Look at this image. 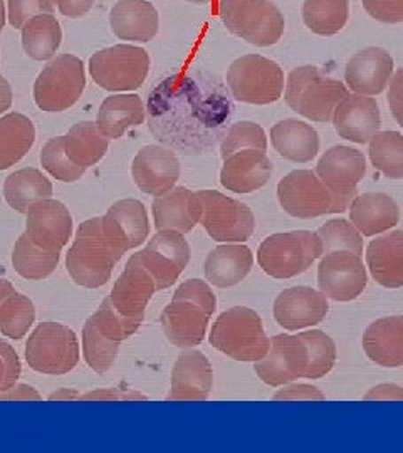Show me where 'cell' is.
Returning <instances> with one entry per match:
<instances>
[{"label":"cell","instance_id":"obj_29","mask_svg":"<svg viewBox=\"0 0 403 453\" xmlns=\"http://www.w3.org/2000/svg\"><path fill=\"white\" fill-rule=\"evenodd\" d=\"M361 344L367 357L378 366H403V316H390L371 323Z\"/></svg>","mask_w":403,"mask_h":453},{"label":"cell","instance_id":"obj_34","mask_svg":"<svg viewBox=\"0 0 403 453\" xmlns=\"http://www.w3.org/2000/svg\"><path fill=\"white\" fill-rule=\"evenodd\" d=\"M146 121V108L138 95L108 96L99 106L97 127L110 138H121L131 127H140Z\"/></svg>","mask_w":403,"mask_h":453},{"label":"cell","instance_id":"obj_61","mask_svg":"<svg viewBox=\"0 0 403 453\" xmlns=\"http://www.w3.org/2000/svg\"><path fill=\"white\" fill-rule=\"evenodd\" d=\"M4 26H5V5H4V2L0 0V33H2Z\"/></svg>","mask_w":403,"mask_h":453},{"label":"cell","instance_id":"obj_31","mask_svg":"<svg viewBox=\"0 0 403 453\" xmlns=\"http://www.w3.org/2000/svg\"><path fill=\"white\" fill-rule=\"evenodd\" d=\"M254 265V256L244 243L215 247L205 259V277L212 286L226 289L242 282Z\"/></svg>","mask_w":403,"mask_h":453},{"label":"cell","instance_id":"obj_49","mask_svg":"<svg viewBox=\"0 0 403 453\" xmlns=\"http://www.w3.org/2000/svg\"><path fill=\"white\" fill-rule=\"evenodd\" d=\"M9 22L12 27L22 29L29 19L39 14H52V0H9Z\"/></svg>","mask_w":403,"mask_h":453},{"label":"cell","instance_id":"obj_8","mask_svg":"<svg viewBox=\"0 0 403 453\" xmlns=\"http://www.w3.org/2000/svg\"><path fill=\"white\" fill-rule=\"evenodd\" d=\"M86 73L80 58L61 54L54 58L34 82V101L46 113L73 108L84 93Z\"/></svg>","mask_w":403,"mask_h":453},{"label":"cell","instance_id":"obj_2","mask_svg":"<svg viewBox=\"0 0 403 453\" xmlns=\"http://www.w3.org/2000/svg\"><path fill=\"white\" fill-rule=\"evenodd\" d=\"M125 254L127 250L106 232L103 217H95L78 228L67 250L66 269L78 286L97 289L110 280L114 265Z\"/></svg>","mask_w":403,"mask_h":453},{"label":"cell","instance_id":"obj_3","mask_svg":"<svg viewBox=\"0 0 403 453\" xmlns=\"http://www.w3.org/2000/svg\"><path fill=\"white\" fill-rule=\"evenodd\" d=\"M209 341L215 349L242 363H258L271 344L260 316L244 306L222 312L210 331Z\"/></svg>","mask_w":403,"mask_h":453},{"label":"cell","instance_id":"obj_50","mask_svg":"<svg viewBox=\"0 0 403 453\" xmlns=\"http://www.w3.org/2000/svg\"><path fill=\"white\" fill-rule=\"evenodd\" d=\"M20 359L16 349L0 340V393L12 388L20 376Z\"/></svg>","mask_w":403,"mask_h":453},{"label":"cell","instance_id":"obj_27","mask_svg":"<svg viewBox=\"0 0 403 453\" xmlns=\"http://www.w3.org/2000/svg\"><path fill=\"white\" fill-rule=\"evenodd\" d=\"M114 35L121 41L150 42L159 33V12L148 0H120L110 14Z\"/></svg>","mask_w":403,"mask_h":453},{"label":"cell","instance_id":"obj_18","mask_svg":"<svg viewBox=\"0 0 403 453\" xmlns=\"http://www.w3.org/2000/svg\"><path fill=\"white\" fill-rule=\"evenodd\" d=\"M155 292L157 284L153 277L135 256H131L123 274L116 279L108 299L121 316L143 321L148 303Z\"/></svg>","mask_w":403,"mask_h":453},{"label":"cell","instance_id":"obj_21","mask_svg":"<svg viewBox=\"0 0 403 453\" xmlns=\"http://www.w3.org/2000/svg\"><path fill=\"white\" fill-rule=\"evenodd\" d=\"M328 299L311 288H291L281 292L275 303V318L288 331L305 329L322 323L328 314Z\"/></svg>","mask_w":403,"mask_h":453},{"label":"cell","instance_id":"obj_35","mask_svg":"<svg viewBox=\"0 0 403 453\" xmlns=\"http://www.w3.org/2000/svg\"><path fill=\"white\" fill-rule=\"evenodd\" d=\"M4 196L11 209L27 213L35 203L52 196V183L35 168H22L4 183Z\"/></svg>","mask_w":403,"mask_h":453},{"label":"cell","instance_id":"obj_12","mask_svg":"<svg viewBox=\"0 0 403 453\" xmlns=\"http://www.w3.org/2000/svg\"><path fill=\"white\" fill-rule=\"evenodd\" d=\"M197 195L204 205L200 220L215 242H245L252 235L256 217L245 203L215 190Z\"/></svg>","mask_w":403,"mask_h":453},{"label":"cell","instance_id":"obj_28","mask_svg":"<svg viewBox=\"0 0 403 453\" xmlns=\"http://www.w3.org/2000/svg\"><path fill=\"white\" fill-rule=\"evenodd\" d=\"M103 226L106 232L127 252L140 247L150 234V220L145 205L136 198H125L110 207L103 215Z\"/></svg>","mask_w":403,"mask_h":453},{"label":"cell","instance_id":"obj_60","mask_svg":"<svg viewBox=\"0 0 403 453\" xmlns=\"http://www.w3.org/2000/svg\"><path fill=\"white\" fill-rule=\"evenodd\" d=\"M74 400V398H78V393H74L73 389H61L59 393H52L50 396H49V400Z\"/></svg>","mask_w":403,"mask_h":453},{"label":"cell","instance_id":"obj_62","mask_svg":"<svg viewBox=\"0 0 403 453\" xmlns=\"http://www.w3.org/2000/svg\"><path fill=\"white\" fill-rule=\"evenodd\" d=\"M187 2H194V4H207L210 0H187Z\"/></svg>","mask_w":403,"mask_h":453},{"label":"cell","instance_id":"obj_44","mask_svg":"<svg viewBox=\"0 0 403 453\" xmlns=\"http://www.w3.org/2000/svg\"><path fill=\"white\" fill-rule=\"evenodd\" d=\"M299 338L307 349V370L305 378L318 380L333 370L337 363V344L322 331L301 333Z\"/></svg>","mask_w":403,"mask_h":453},{"label":"cell","instance_id":"obj_41","mask_svg":"<svg viewBox=\"0 0 403 453\" xmlns=\"http://www.w3.org/2000/svg\"><path fill=\"white\" fill-rule=\"evenodd\" d=\"M373 166L391 180L403 179V134L399 131H378L370 140Z\"/></svg>","mask_w":403,"mask_h":453},{"label":"cell","instance_id":"obj_43","mask_svg":"<svg viewBox=\"0 0 403 453\" xmlns=\"http://www.w3.org/2000/svg\"><path fill=\"white\" fill-rule=\"evenodd\" d=\"M121 342L105 338L91 321V318L84 323L82 327V355L88 366L97 372L105 374L113 366L114 359L118 357Z\"/></svg>","mask_w":403,"mask_h":453},{"label":"cell","instance_id":"obj_24","mask_svg":"<svg viewBox=\"0 0 403 453\" xmlns=\"http://www.w3.org/2000/svg\"><path fill=\"white\" fill-rule=\"evenodd\" d=\"M393 76V58L385 49L367 48L356 52L346 65L345 81L348 88L363 96L384 93Z\"/></svg>","mask_w":403,"mask_h":453},{"label":"cell","instance_id":"obj_39","mask_svg":"<svg viewBox=\"0 0 403 453\" xmlns=\"http://www.w3.org/2000/svg\"><path fill=\"white\" fill-rule=\"evenodd\" d=\"M61 252L44 250L22 234L17 239L12 252V264L17 274L27 280H43L58 269Z\"/></svg>","mask_w":403,"mask_h":453},{"label":"cell","instance_id":"obj_22","mask_svg":"<svg viewBox=\"0 0 403 453\" xmlns=\"http://www.w3.org/2000/svg\"><path fill=\"white\" fill-rule=\"evenodd\" d=\"M273 162L267 151L245 148L224 160L221 183L234 194H251L262 188L273 175Z\"/></svg>","mask_w":403,"mask_h":453},{"label":"cell","instance_id":"obj_54","mask_svg":"<svg viewBox=\"0 0 403 453\" xmlns=\"http://www.w3.org/2000/svg\"><path fill=\"white\" fill-rule=\"evenodd\" d=\"M54 4L63 16L76 19L86 16L91 11L95 0H54Z\"/></svg>","mask_w":403,"mask_h":453},{"label":"cell","instance_id":"obj_10","mask_svg":"<svg viewBox=\"0 0 403 453\" xmlns=\"http://www.w3.org/2000/svg\"><path fill=\"white\" fill-rule=\"evenodd\" d=\"M26 359L34 372L61 376L80 363V342L65 324L41 323L26 344Z\"/></svg>","mask_w":403,"mask_h":453},{"label":"cell","instance_id":"obj_11","mask_svg":"<svg viewBox=\"0 0 403 453\" xmlns=\"http://www.w3.org/2000/svg\"><path fill=\"white\" fill-rule=\"evenodd\" d=\"M89 73L106 91H136L148 78L150 56L145 49L131 44L101 49L89 59Z\"/></svg>","mask_w":403,"mask_h":453},{"label":"cell","instance_id":"obj_42","mask_svg":"<svg viewBox=\"0 0 403 453\" xmlns=\"http://www.w3.org/2000/svg\"><path fill=\"white\" fill-rule=\"evenodd\" d=\"M35 321L33 301L24 294L9 296L0 306V333L11 340H22Z\"/></svg>","mask_w":403,"mask_h":453},{"label":"cell","instance_id":"obj_25","mask_svg":"<svg viewBox=\"0 0 403 453\" xmlns=\"http://www.w3.org/2000/svg\"><path fill=\"white\" fill-rule=\"evenodd\" d=\"M213 387V372L209 357L200 351L187 349L178 357L172 372V388L168 400L204 402Z\"/></svg>","mask_w":403,"mask_h":453},{"label":"cell","instance_id":"obj_1","mask_svg":"<svg viewBox=\"0 0 403 453\" xmlns=\"http://www.w3.org/2000/svg\"><path fill=\"white\" fill-rule=\"evenodd\" d=\"M232 113L226 86L205 71L161 80L146 103L148 128L155 140L185 157L205 155L221 143Z\"/></svg>","mask_w":403,"mask_h":453},{"label":"cell","instance_id":"obj_45","mask_svg":"<svg viewBox=\"0 0 403 453\" xmlns=\"http://www.w3.org/2000/svg\"><path fill=\"white\" fill-rule=\"evenodd\" d=\"M316 235L322 242V254L346 250L356 256L363 254V239L353 224L345 219H335L318 228Z\"/></svg>","mask_w":403,"mask_h":453},{"label":"cell","instance_id":"obj_46","mask_svg":"<svg viewBox=\"0 0 403 453\" xmlns=\"http://www.w3.org/2000/svg\"><path fill=\"white\" fill-rule=\"evenodd\" d=\"M41 163L49 175L65 183L80 180L86 168L71 162L66 155L65 136H56L49 140L41 151Z\"/></svg>","mask_w":403,"mask_h":453},{"label":"cell","instance_id":"obj_58","mask_svg":"<svg viewBox=\"0 0 403 453\" xmlns=\"http://www.w3.org/2000/svg\"><path fill=\"white\" fill-rule=\"evenodd\" d=\"M12 86L4 76H0V114L5 113L12 106Z\"/></svg>","mask_w":403,"mask_h":453},{"label":"cell","instance_id":"obj_15","mask_svg":"<svg viewBox=\"0 0 403 453\" xmlns=\"http://www.w3.org/2000/svg\"><path fill=\"white\" fill-rule=\"evenodd\" d=\"M306 370L307 349L299 334H277L271 340L267 355L256 363L259 378L269 387H283L305 378Z\"/></svg>","mask_w":403,"mask_h":453},{"label":"cell","instance_id":"obj_40","mask_svg":"<svg viewBox=\"0 0 403 453\" xmlns=\"http://www.w3.org/2000/svg\"><path fill=\"white\" fill-rule=\"evenodd\" d=\"M348 14V0H305L303 4V20L318 35L338 34L346 26Z\"/></svg>","mask_w":403,"mask_h":453},{"label":"cell","instance_id":"obj_14","mask_svg":"<svg viewBox=\"0 0 403 453\" xmlns=\"http://www.w3.org/2000/svg\"><path fill=\"white\" fill-rule=\"evenodd\" d=\"M367 282L368 275L363 260L353 252L337 250L324 254L318 265V288L333 301H353L365 291Z\"/></svg>","mask_w":403,"mask_h":453},{"label":"cell","instance_id":"obj_4","mask_svg":"<svg viewBox=\"0 0 403 453\" xmlns=\"http://www.w3.org/2000/svg\"><path fill=\"white\" fill-rule=\"evenodd\" d=\"M346 95L348 89L343 82L324 76L316 65H301L291 71L284 97L292 111L309 121L328 123Z\"/></svg>","mask_w":403,"mask_h":453},{"label":"cell","instance_id":"obj_53","mask_svg":"<svg viewBox=\"0 0 403 453\" xmlns=\"http://www.w3.org/2000/svg\"><path fill=\"white\" fill-rule=\"evenodd\" d=\"M275 400H324L322 391L309 385H291L275 395Z\"/></svg>","mask_w":403,"mask_h":453},{"label":"cell","instance_id":"obj_37","mask_svg":"<svg viewBox=\"0 0 403 453\" xmlns=\"http://www.w3.org/2000/svg\"><path fill=\"white\" fill-rule=\"evenodd\" d=\"M65 148L71 162L88 168L101 162L108 153L110 138H106L93 121H81L67 131Z\"/></svg>","mask_w":403,"mask_h":453},{"label":"cell","instance_id":"obj_47","mask_svg":"<svg viewBox=\"0 0 403 453\" xmlns=\"http://www.w3.org/2000/svg\"><path fill=\"white\" fill-rule=\"evenodd\" d=\"M91 321L105 338L116 341V342L128 340L129 336H133L143 323V321H136V319H129V318L121 316L113 308V304L110 303L108 297L101 303L97 312L91 316Z\"/></svg>","mask_w":403,"mask_h":453},{"label":"cell","instance_id":"obj_9","mask_svg":"<svg viewBox=\"0 0 403 453\" xmlns=\"http://www.w3.org/2000/svg\"><path fill=\"white\" fill-rule=\"evenodd\" d=\"M227 86L234 99L249 104H271L283 96V67L259 54L236 59L227 71Z\"/></svg>","mask_w":403,"mask_h":453},{"label":"cell","instance_id":"obj_20","mask_svg":"<svg viewBox=\"0 0 403 453\" xmlns=\"http://www.w3.org/2000/svg\"><path fill=\"white\" fill-rule=\"evenodd\" d=\"M335 130L343 140L353 143H368L380 131V106L371 96L346 95L333 113Z\"/></svg>","mask_w":403,"mask_h":453},{"label":"cell","instance_id":"obj_52","mask_svg":"<svg viewBox=\"0 0 403 453\" xmlns=\"http://www.w3.org/2000/svg\"><path fill=\"white\" fill-rule=\"evenodd\" d=\"M387 97L393 118L403 128V67L399 69L391 78Z\"/></svg>","mask_w":403,"mask_h":453},{"label":"cell","instance_id":"obj_51","mask_svg":"<svg viewBox=\"0 0 403 453\" xmlns=\"http://www.w3.org/2000/svg\"><path fill=\"white\" fill-rule=\"evenodd\" d=\"M365 11L378 22H403V0H361Z\"/></svg>","mask_w":403,"mask_h":453},{"label":"cell","instance_id":"obj_32","mask_svg":"<svg viewBox=\"0 0 403 453\" xmlns=\"http://www.w3.org/2000/svg\"><path fill=\"white\" fill-rule=\"evenodd\" d=\"M350 220L363 237H373L399 224L400 209L390 195L363 194L353 198Z\"/></svg>","mask_w":403,"mask_h":453},{"label":"cell","instance_id":"obj_59","mask_svg":"<svg viewBox=\"0 0 403 453\" xmlns=\"http://www.w3.org/2000/svg\"><path fill=\"white\" fill-rule=\"evenodd\" d=\"M12 294H16L14 286H12L9 280L0 279V306H2V303H4L9 296H12Z\"/></svg>","mask_w":403,"mask_h":453},{"label":"cell","instance_id":"obj_30","mask_svg":"<svg viewBox=\"0 0 403 453\" xmlns=\"http://www.w3.org/2000/svg\"><path fill=\"white\" fill-rule=\"evenodd\" d=\"M367 264L373 279L387 288H403V232L393 230L368 243Z\"/></svg>","mask_w":403,"mask_h":453},{"label":"cell","instance_id":"obj_56","mask_svg":"<svg viewBox=\"0 0 403 453\" xmlns=\"http://www.w3.org/2000/svg\"><path fill=\"white\" fill-rule=\"evenodd\" d=\"M365 400H400L403 402V389L397 385H380L365 395Z\"/></svg>","mask_w":403,"mask_h":453},{"label":"cell","instance_id":"obj_36","mask_svg":"<svg viewBox=\"0 0 403 453\" xmlns=\"http://www.w3.org/2000/svg\"><path fill=\"white\" fill-rule=\"evenodd\" d=\"M35 140L33 121L20 113L0 118V170H7L20 162Z\"/></svg>","mask_w":403,"mask_h":453},{"label":"cell","instance_id":"obj_13","mask_svg":"<svg viewBox=\"0 0 403 453\" xmlns=\"http://www.w3.org/2000/svg\"><path fill=\"white\" fill-rule=\"evenodd\" d=\"M157 284V291H165L177 282L192 257V249L183 234L177 230H159L143 250L135 254Z\"/></svg>","mask_w":403,"mask_h":453},{"label":"cell","instance_id":"obj_7","mask_svg":"<svg viewBox=\"0 0 403 453\" xmlns=\"http://www.w3.org/2000/svg\"><path fill=\"white\" fill-rule=\"evenodd\" d=\"M219 16L232 34L259 48H269L284 34V16L271 0H221Z\"/></svg>","mask_w":403,"mask_h":453},{"label":"cell","instance_id":"obj_23","mask_svg":"<svg viewBox=\"0 0 403 453\" xmlns=\"http://www.w3.org/2000/svg\"><path fill=\"white\" fill-rule=\"evenodd\" d=\"M367 173V160L361 151L350 146H333L316 165V175L338 195L356 196V185Z\"/></svg>","mask_w":403,"mask_h":453},{"label":"cell","instance_id":"obj_57","mask_svg":"<svg viewBox=\"0 0 403 453\" xmlns=\"http://www.w3.org/2000/svg\"><path fill=\"white\" fill-rule=\"evenodd\" d=\"M0 400H41V395H37L35 389L27 385H14L12 388L0 393Z\"/></svg>","mask_w":403,"mask_h":453},{"label":"cell","instance_id":"obj_17","mask_svg":"<svg viewBox=\"0 0 403 453\" xmlns=\"http://www.w3.org/2000/svg\"><path fill=\"white\" fill-rule=\"evenodd\" d=\"M212 314V311L192 299L174 297L172 303L163 309L160 323L174 346L189 349L205 338Z\"/></svg>","mask_w":403,"mask_h":453},{"label":"cell","instance_id":"obj_33","mask_svg":"<svg viewBox=\"0 0 403 453\" xmlns=\"http://www.w3.org/2000/svg\"><path fill=\"white\" fill-rule=\"evenodd\" d=\"M273 148L290 162H311L320 151V136L305 121L288 118L279 121L271 130Z\"/></svg>","mask_w":403,"mask_h":453},{"label":"cell","instance_id":"obj_5","mask_svg":"<svg viewBox=\"0 0 403 453\" xmlns=\"http://www.w3.org/2000/svg\"><path fill=\"white\" fill-rule=\"evenodd\" d=\"M277 198L284 211L296 219H316L328 213L346 211L353 195H338L329 190L311 170H294L279 181Z\"/></svg>","mask_w":403,"mask_h":453},{"label":"cell","instance_id":"obj_16","mask_svg":"<svg viewBox=\"0 0 403 453\" xmlns=\"http://www.w3.org/2000/svg\"><path fill=\"white\" fill-rule=\"evenodd\" d=\"M131 177L146 195L160 196L172 190L180 179V162L175 151L161 145L142 148L131 163Z\"/></svg>","mask_w":403,"mask_h":453},{"label":"cell","instance_id":"obj_19","mask_svg":"<svg viewBox=\"0 0 403 453\" xmlns=\"http://www.w3.org/2000/svg\"><path fill=\"white\" fill-rule=\"evenodd\" d=\"M26 234L41 249L61 252L73 234V217L65 203L49 198L27 211Z\"/></svg>","mask_w":403,"mask_h":453},{"label":"cell","instance_id":"obj_6","mask_svg":"<svg viewBox=\"0 0 403 453\" xmlns=\"http://www.w3.org/2000/svg\"><path fill=\"white\" fill-rule=\"evenodd\" d=\"M322 256V242L314 232L294 230L264 239L259 247L258 262L266 274L291 279L306 273Z\"/></svg>","mask_w":403,"mask_h":453},{"label":"cell","instance_id":"obj_38","mask_svg":"<svg viewBox=\"0 0 403 453\" xmlns=\"http://www.w3.org/2000/svg\"><path fill=\"white\" fill-rule=\"evenodd\" d=\"M61 26L52 14L33 17L22 27V48L35 61H48L54 58L56 50L61 46Z\"/></svg>","mask_w":403,"mask_h":453},{"label":"cell","instance_id":"obj_48","mask_svg":"<svg viewBox=\"0 0 403 453\" xmlns=\"http://www.w3.org/2000/svg\"><path fill=\"white\" fill-rule=\"evenodd\" d=\"M245 148H258L267 151V138L264 130L252 121H239L227 128L226 134L221 143V155L226 160L236 151Z\"/></svg>","mask_w":403,"mask_h":453},{"label":"cell","instance_id":"obj_55","mask_svg":"<svg viewBox=\"0 0 403 453\" xmlns=\"http://www.w3.org/2000/svg\"><path fill=\"white\" fill-rule=\"evenodd\" d=\"M135 398L145 400L143 395H138V393L125 395L120 389H97V391H91V393L81 396V400H135Z\"/></svg>","mask_w":403,"mask_h":453},{"label":"cell","instance_id":"obj_26","mask_svg":"<svg viewBox=\"0 0 403 453\" xmlns=\"http://www.w3.org/2000/svg\"><path fill=\"white\" fill-rule=\"evenodd\" d=\"M153 219L159 230H177L180 234H189L200 222L204 205L197 192L185 187H174L160 196H155Z\"/></svg>","mask_w":403,"mask_h":453}]
</instances>
